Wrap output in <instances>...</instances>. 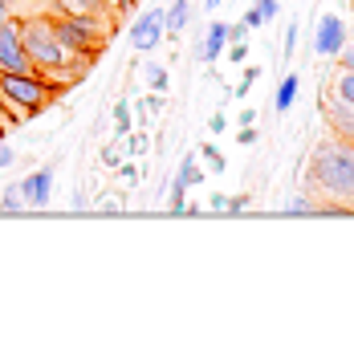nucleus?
<instances>
[{"label": "nucleus", "instance_id": "3", "mask_svg": "<svg viewBox=\"0 0 354 358\" xmlns=\"http://www.w3.org/2000/svg\"><path fill=\"white\" fill-rule=\"evenodd\" d=\"M62 90H66L62 82H53L45 73H0V98H4V106H13L21 118L24 114H41Z\"/></svg>", "mask_w": 354, "mask_h": 358}, {"label": "nucleus", "instance_id": "7", "mask_svg": "<svg viewBox=\"0 0 354 358\" xmlns=\"http://www.w3.org/2000/svg\"><path fill=\"white\" fill-rule=\"evenodd\" d=\"M342 49H346V24H342V17L326 13V17L318 21V33H313V53H322V57H338Z\"/></svg>", "mask_w": 354, "mask_h": 358}, {"label": "nucleus", "instance_id": "20", "mask_svg": "<svg viewBox=\"0 0 354 358\" xmlns=\"http://www.w3.org/2000/svg\"><path fill=\"white\" fill-rule=\"evenodd\" d=\"M257 78H261V69H257V66H248V69H244V78H241V86L232 90V94H236V98H248V90L257 86Z\"/></svg>", "mask_w": 354, "mask_h": 358}, {"label": "nucleus", "instance_id": "17", "mask_svg": "<svg viewBox=\"0 0 354 358\" xmlns=\"http://www.w3.org/2000/svg\"><path fill=\"white\" fill-rule=\"evenodd\" d=\"M114 122H118V134H114V138L122 143V138L131 134V106H127V102H114Z\"/></svg>", "mask_w": 354, "mask_h": 358}, {"label": "nucleus", "instance_id": "33", "mask_svg": "<svg viewBox=\"0 0 354 358\" xmlns=\"http://www.w3.org/2000/svg\"><path fill=\"white\" fill-rule=\"evenodd\" d=\"M13 21V0H0V24Z\"/></svg>", "mask_w": 354, "mask_h": 358}, {"label": "nucleus", "instance_id": "8", "mask_svg": "<svg viewBox=\"0 0 354 358\" xmlns=\"http://www.w3.org/2000/svg\"><path fill=\"white\" fill-rule=\"evenodd\" d=\"M199 179H204V171H199L196 155H183L176 179H171V212H176V216H179V212H187V192L196 187Z\"/></svg>", "mask_w": 354, "mask_h": 358}, {"label": "nucleus", "instance_id": "13", "mask_svg": "<svg viewBox=\"0 0 354 358\" xmlns=\"http://www.w3.org/2000/svg\"><path fill=\"white\" fill-rule=\"evenodd\" d=\"M167 37H179L183 29H187V21H192V0H167Z\"/></svg>", "mask_w": 354, "mask_h": 358}, {"label": "nucleus", "instance_id": "35", "mask_svg": "<svg viewBox=\"0 0 354 358\" xmlns=\"http://www.w3.org/2000/svg\"><path fill=\"white\" fill-rule=\"evenodd\" d=\"M253 122H257V110H253V106H248V110H241V127H253Z\"/></svg>", "mask_w": 354, "mask_h": 358}, {"label": "nucleus", "instance_id": "18", "mask_svg": "<svg viewBox=\"0 0 354 358\" xmlns=\"http://www.w3.org/2000/svg\"><path fill=\"white\" fill-rule=\"evenodd\" d=\"M147 82H151L155 94H167V86H171V78H167V69L163 66H147Z\"/></svg>", "mask_w": 354, "mask_h": 358}, {"label": "nucleus", "instance_id": "16", "mask_svg": "<svg viewBox=\"0 0 354 358\" xmlns=\"http://www.w3.org/2000/svg\"><path fill=\"white\" fill-rule=\"evenodd\" d=\"M0 208H4V212H21V208H29V200H24V192H21V183H8V187H4Z\"/></svg>", "mask_w": 354, "mask_h": 358}, {"label": "nucleus", "instance_id": "22", "mask_svg": "<svg viewBox=\"0 0 354 358\" xmlns=\"http://www.w3.org/2000/svg\"><path fill=\"white\" fill-rule=\"evenodd\" d=\"M248 33H253V29H248V24H244V21L228 24V45H232V41H244V37H248Z\"/></svg>", "mask_w": 354, "mask_h": 358}, {"label": "nucleus", "instance_id": "4", "mask_svg": "<svg viewBox=\"0 0 354 358\" xmlns=\"http://www.w3.org/2000/svg\"><path fill=\"white\" fill-rule=\"evenodd\" d=\"M53 33L78 62H90L114 33V17H53Z\"/></svg>", "mask_w": 354, "mask_h": 358}, {"label": "nucleus", "instance_id": "10", "mask_svg": "<svg viewBox=\"0 0 354 358\" xmlns=\"http://www.w3.org/2000/svg\"><path fill=\"white\" fill-rule=\"evenodd\" d=\"M21 192H24V200H29V208H45V203L53 200V171L41 167V171L24 176L21 179Z\"/></svg>", "mask_w": 354, "mask_h": 358}, {"label": "nucleus", "instance_id": "5", "mask_svg": "<svg viewBox=\"0 0 354 358\" xmlns=\"http://www.w3.org/2000/svg\"><path fill=\"white\" fill-rule=\"evenodd\" d=\"M0 73H37L21 41V21L0 24Z\"/></svg>", "mask_w": 354, "mask_h": 358}, {"label": "nucleus", "instance_id": "32", "mask_svg": "<svg viewBox=\"0 0 354 358\" xmlns=\"http://www.w3.org/2000/svg\"><path fill=\"white\" fill-rule=\"evenodd\" d=\"M0 167H13V147L8 143H0Z\"/></svg>", "mask_w": 354, "mask_h": 358}, {"label": "nucleus", "instance_id": "24", "mask_svg": "<svg viewBox=\"0 0 354 358\" xmlns=\"http://www.w3.org/2000/svg\"><path fill=\"white\" fill-rule=\"evenodd\" d=\"M143 110H147V114H159V110H163V94H155V90H151V94L143 98Z\"/></svg>", "mask_w": 354, "mask_h": 358}, {"label": "nucleus", "instance_id": "6", "mask_svg": "<svg viewBox=\"0 0 354 358\" xmlns=\"http://www.w3.org/2000/svg\"><path fill=\"white\" fill-rule=\"evenodd\" d=\"M167 4L163 8H147V13H139L131 21V45L139 49V53H151L159 41H163V33H167Z\"/></svg>", "mask_w": 354, "mask_h": 358}, {"label": "nucleus", "instance_id": "14", "mask_svg": "<svg viewBox=\"0 0 354 358\" xmlns=\"http://www.w3.org/2000/svg\"><path fill=\"white\" fill-rule=\"evenodd\" d=\"M297 90H302V82H297V73H285L281 78V86H277V98H273V110L285 114L293 102H297Z\"/></svg>", "mask_w": 354, "mask_h": 358}, {"label": "nucleus", "instance_id": "11", "mask_svg": "<svg viewBox=\"0 0 354 358\" xmlns=\"http://www.w3.org/2000/svg\"><path fill=\"white\" fill-rule=\"evenodd\" d=\"M322 110H326V122H330V131L338 134V138H351L354 143V110L342 102V98H334L330 94V102L322 98Z\"/></svg>", "mask_w": 354, "mask_h": 358}, {"label": "nucleus", "instance_id": "29", "mask_svg": "<svg viewBox=\"0 0 354 358\" xmlns=\"http://www.w3.org/2000/svg\"><path fill=\"white\" fill-rule=\"evenodd\" d=\"M338 57H342V69H354V41H346V49Z\"/></svg>", "mask_w": 354, "mask_h": 358}, {"label": "nucleus", "instance_id": "36", "mask_svg": "<svg viewBox=\"0 0 354 358\" xmlns=\"http://www.w3.org/2000/svg\"><path fill=\"white\" fill-rule=\"evenodd\" d=\"M212 208L216 212H228V196H212Z\"/></svg>", "mask_w": 354, "mask_h": 358}, {"label": "nucleus", "instance_id": "1", "mask_svg": "<svg viewBox=\"0 0 354 358\" xmlns=\"http://www.w3.org/2000/svg\"><path fill=\"white\" fill-rule=\"evenodd\" d=\"M21 41H24V53H29L33 69L45 73V78H53V82H62V86L78 82V78L86 73V62H78L66 45L57 41V33H53V13L24 17L21 21Z\"/></svg>", "mask_w": 354, "mask_h": 358}, {"label": "nucleus", "instance_id": "37", "mask_svg": "<svg viewBox=\"0 0 354 358\" xmlns=\"http://www.w3.org/2000/svg\"><path fill=\"white\" fill-rule=\"evenodd\" d=\"M0 106H4V102H0ZM0 127H4V118H0Z\"/></svg>", "mask_w": 354, "mask_h": 358}, {"label": "nucleus", "instance_id": "30", "mask_svg": "<svg viewBox=\"0 0 354 358\" xmlns=\"http://www.w3.org/2000/svg\"><path fill=\"white\" fill-rule=\"evenodd\" d=\"M224 127H228V118H224V114H212V118H208V131H212V134H220Z\"/></svg>", "mask_w": 354, "mask_h": 358}, {"label": "nucleus", "instance_id": "38", "mask_svg": "<svg viewBox=\"0 0 354 358\" xmlns=\"http://www.w3.org/2000/svg\"><path fill=\"white\" fill-rule=\"evenodd\" d=\"M351 212H354V200H351Z\"/></svg>", "mask_w": 354, "mask_h": 358}, {"label": "nucleus", "instance_id": "15", "mask_svg": "<svg viewBox=\"0 0 354 358\" xmlns=\"http://www.w3.org/2000/svg\"><path fill=\"white\" fill-rule=\"evenodd\" d=\"M334 98H342L346 106L354 110V69H338V78H334Z\"/></svg>", "mask_w": 354, "mask_h": 358}, {"label": "nucleus", "instance_id": "23", "mask_svg": "<svg viewBox=\"0 0 354 358\" xmlns=\"http://www.w3.org/2000/svg\"><path fill=\"white\" fill-rule=\"evenodd\" d=\"M244 57H248V45H244V41H232V49H228V62H232V66H241Z\"/></svg>", "mask_w": 354, "mask_h": 358}, {"label": "nucleus", "instance_id": "28", "mask_svg": "<svg viewBox=\"0 0 354 358\" xmlns=\"http://www.w3.org/2000/svg\"><path fill=\"white\" fill-rule=\"evenodd\" d=\"M118 176L127 179V183H139V167H134V163H122V167H118Z\"/></svg>", "mask_w": 354, "mask_h": 358}, {"label": "nucleus", "instance_id": "19", "mask_svg": "<svg viewBox=\"0 0 354 358\" xmlns=\"http://www.w3.org/2000/svg\"><path fill=\"white\" fill-rule=\"evenodd\" d=\"M199 159H208V163H212V171H228L224 155L216 151V147H212V143H204V147H199Z\"/></svg>", "mask_w": 354, "mask_h": 358}, {"label": "nucleus", "instance_id": "21", "mask_svg": "<svg viewBox=\"0 0 354 358\" xmlns=\"http://www.w3.org/2000/svg\"><path fill=\"white\" fill-rule=\"evenodd\" d=\"M253 8H257V13H261V21H273V17H277V0H257V4H253Z\"/></svg>", "mask_w": 354, "mask_h": 358}, {"label": "nucleus", "instance_id": "34", "mask_svg": "<svg viewBox=\"0 0 354 358\" xmlns=\"http://www.w3.org/2000/svg\"><path fill=\"white\" fill-rule=\"evenodd\" d=\"M102 163H106V167H118V151H114V147H106V151H102Z\"/></svg>", "mask_w": 354, "mask_h": 358}, {"label": "nucleus", "instance_id": "27", "mask_svg": "<svg viewBox=\"0 0 354 358\" xmlns=\"http://www.w3.org/2000/svg\"><path fill=\"white\" fill-rule=\"evenodd\" d=\"M293 49H297V24L285 29V57H293Z\"/></svg>", "mask_w": 354, "mask_h": 358}, {"label": "nucleus", "instance_id": "26", "mask_svg": "<svg viewBox=\"0 0 354 358\" xmlns=\"http://www.w3.org/2000/svg\"><path fill=\"white\" fill-rule=\"evenodd\" d=\"M122 143H127V151H131V155H143V151H147V138H139V134H127V138H122Z\"/></svg>", "mask_w": 354, "mask_h": 358}, {"label": "nucleus", "instance_id": "2", "mask_svg": "<svg viewBox=\"0 0 354 358\" xmlns=\"http://www.w3.org/2000/svg\"><path fill=\"white\" fill-rule=\"evenodd\" d=\"M310 187L330 200H354V143L351 138H322L310 155Z\"/></svg>", "mask_w": 354, "mask_h": 358}, {"label": "nucleus", "instance_id": "25", "mask_svg": "<svg viewBox=\"0 0 354 358\" xmlns=\"http://www.w3.org/2000/svg\"><path fill=\"white\" fill-rule=\"evenodd\" d=\"M257 138H261V131H257V127H241V134H236V143H241V147H253Z\"/></svg>", "mask_w": 354, "mask_h": 358}, {"label": "nucleus", "instance_id": "39", "mask_svg": "<svg viewBox=\"0 0 354 358\" xmlns=\"http://www.w3.org/2000/svg\"><path fill=\"white\" fill-rule=\"evenodd\" d=\"M212 4H220V0H212Z\"/></svg>", "mask_w": 354, "mask_h": 358}, {"label": "nucleus", "instance_id": "12", "mask_svg": "<svg viewBox=\"0 0 354 358\" xmlns=\"http://www.w3.org/2000/svg\"><path fill=\"white\" fill-rule=\"evenodd\" d=\"M224 45H228V24H224V21L208 24V37H204V45H199V57L212 66V62L224 53Z\"/></svg>", "mask_w": 354, "mask_h": 358}, {"label": "nucleus", "instance_id": "9", "mask_svg": "<svg viewBox=\"0 0 354 358\" xmlns=\"http://www.w3.org/2000/svg\"><path fill=\"white\" fill-rule=\"evenodd\" d=\"M53 17H114L111 0H49Z\"/></svg>", "mask_w": 354, "mask_h": 358}, {"label": "nucleus", "instance_id": "31", "mask_svg": "<svg viewBox=\"0 0 354 358\" xmlns=\"http://www.w3.org/2000/svg\"><path fill=\"white\" fill-rule=\"evenodd\" d=\"M244 208H248V196H232L228 200V212H244Z\"/></svg>", "mask_w": 354, "mask_h": 358}]
</instances>
